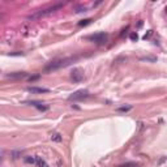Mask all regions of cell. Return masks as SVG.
<instances>
[{
	"instance_id": "cell-1",
	"label": "cell",
	"mask_w": 167,
	"mask_h": 167,
	"mask_svg": "<svg viewBox=\"0 0 167 167\" xmlns=\"http://www.w3.org/2000/svg\"><path fill=\"white\" fill-rule=\"evenodd\" d=\"M75 60H77V56H75V57H67V59L52 61L51 64H48L46 67V71H54V69H59L61 67H67V65H69L72 61H75Z\"/></svg>"
},
{
	"instance_id": "cell-2",
	"label": "cell",
	"mask_w": 167,
	"mask_h": 167,
	"mask_svg": "<svg viewBox=\"0 0 167 167\" xmlns=\"http://www.w3.org/2000/svg\"><path fill=\"white\" fill-rule=\"evenodd\" d=\"M90 96L89 94V91L88 90H77V91H75L73 94H71L69 96V101H84L85 98H88Z\"/></svg>"
},
{
	"instance_id": "cell-3",
	"label": "cell",
	"mask_w": 167,
	"mask_h": 167,
	"mask_svg": "<svg viewBox=\"0 0 167 167\" xmlns=\"http://www.w3.org/2000/svg\"><path fill=\"white\" fill-rule=\"evenodd\" d=\"M61 7H63V4H57V5H54V7H51V8L43 9V11H41V12H38V13L33 14V16H32L30 18H37V17H42V16H46V14H50V13H52V12L57 11V9H60Z\"/></svg>"
},
{
	"instance_id": "cell-4",
	"label": "cell",
	"mask_w": 167,
	"mask_h": 167,
	"mask_svg": "<svg viewBox=\"0 0 167 167\" xmlns=\"http://www.w3.org/2000/svg\"><path fill=\"white\" fill-rule=\"evenodd\" d=\"M88 39H90V41H93V42L98 43V45H102V43H105V41L107 39V34H105V33L93 34V35H89Z\"/></svg>"
},
{
	"instance_id": "cell-5",
	"label": "cell",
	"mask_w": 167,
	"mask_h": 167,
	"mask_svg": "<svg viewBox=\"0 0 167 167\" xmlns=\"http://www.w3.org/2000/svg\"><path fill=\"white\" fill-rule=\"evenodd\" d=\"M71 77L75 82H81L84 80V71L81 68H76V69H73V72H72Z\"/></svg>"
},
{
	"instance_id": "cell-6",
	"label": "cell",
	"mask_w": 167,
	"mask_h": 167,
	"mask_svg": "<svg viewBox=\"0 0 167 167\" xmlns=\"http://www.w3.org/2000/svg\"><path fill=\"white\" fill-rule=\"evenodd\" d=\"M27 91H30V93H48V89H46V88H34V86H30V88H27Z\"/></svg>"
},
{
	"instance_id": "cell-7",
	"label": "cell",
	"mask_w": 167,
	"mask_h": 167,
	"mask_svg": "<svg viewBox=\"0 0 167 167\" xmlns=\"http://www.w3.org/2000/svg\"><path fill=\"white\" fill-rule=\"evenodd\" d=\"M35 165H37V166H39V167H48L47 165H46V162L45 161H43V159H41V158H35Z\"/></svg>"
},
{
	"instance_id": "cell-8",
	"label": "cell",
	"mask_w": 167,
	"mask_h": 167,
	"mask_svg": "<svg viewBox=\"0 0 167 167\" xmlns=\"http://www.w3.org/2000/svg\"><path fill=\"white\" fill-rule=\"evenodd\" d=\"M51 140H52V141H56V142H60V141H61V136H60L59 133H54V135L51 136Z\"/></svg>"
},
{
	"instance_id": "cell-9",
	"label": "cell",
	"mask_w": 167,
	"mask_h": 167,
	"mask_svg": "<svg viewBox=\"0 0 167 167\" xmlns=\"http://www.w3.org/2000/svg\"><path fill=\"white\" fill-rule=\"evenodd\" d=\"M26 76V73H24V72H17V73H14V75H8V77H12V78H14V77H25Z\"/></svg>"
},
{
	"instance_id": "cell-10",
	"label": "cell",
	"mask_w": 167,
	"mask_h": 167,
	"mask_svg": "<svg viewBox=\"0 0 167 167\" xmlns=\"http://www.w3.org/2000/svg\"><path fill=\"white\" fill-rule=\"evenodd\" d=\"M35 158L37 157H27V158H25V162L26 163H35Z\"/></svg>"
},
{
	"instance_id": "cell-11",
	"label": "cell",
	"mask_w": 167,
	"mask_h": 167,
	"mask_svg": "<svg viewBox=\"0 0 167 167\" xmlns=\"http://www.w3.org/2000/svg\"><path fill=\"white\" fill-rule=\"evenodd\" d=\"M91 22V20H84V21H81V22H80L78 25L80 26H85V25H88V24H90Z\"/></svg>"
},
{
	"instance_id": "cell-12",
	"label": "cell",
	"mask_w": 167,
	"mask_h": 167,
	"mask_svg": "<svg viewBox=\"0 0 167 167\" xmlns=\"http://www.w3.org/2000/svg\"><path fill=\"white\" fill-rule=\"evenodd\" d=\"M130 39H132V41H137V34H135V33L130 34Z\"/></svg>"
},
{
	"instance_id": "cell-13",
	"label": "cell",
	"mask_w": 167,
	"mask_h": 167,
	"mask_svg": "<svg viewBox=\"0 0 167 167\" xmlns=\"http://www.w3.org/2000/svg\"><path fill=\"white\" fill-rule=\"evenodd\" d=\"M129 108H130V107H120V108H119V111H128Z\"/></svg>"
}]
</instances>
